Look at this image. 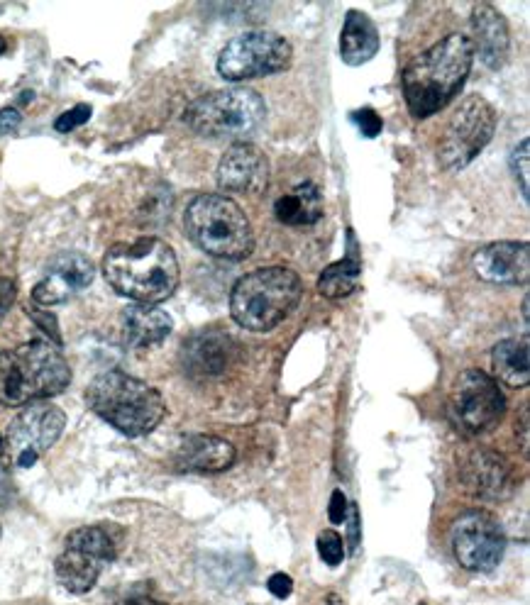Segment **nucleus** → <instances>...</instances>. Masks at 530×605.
Segmentation results:
<instances>
[{"label": "nucleus", "mask_w": 530, "mask_h": 605, "mask_svg": "<svg viewBox=\"0 0 530 605\" xmlns=\"http://www.w3.org/2000/svg\"><path fill=\"white\" fill-rule=\"evenodd\" d=\"M474 49L465 35H447L445 40L416 57L403 71V98L408 113L425 120L443 110L465 86L472 71Z\"/></svg>", "instance_id": "obj_1"}, {"label": "nucleus", "mask_w": 530, "mask_h": 605, "mask_svg": "<svg viewBox=\"0 0 530 605\" xmlns=\"http://www.w3.org/2000/svg\"><path fill=\"white\" fill-rule=\"evenodd\" d=\"M103 276L120 296L135 303L157 305L179 288V262L167 242L142 237L113 244L103 259Z\"/></svg>", "instance_id": "obj_2"}, {"label": "nucleus", "mask_w": 530, "mask_h": 605, "mask_svg": "<svg viewBox=\"0 0 530 605\" xmlns=\"http://www.w3.org/2000/svg\"><path fill=\"white\" fill-rule=\"evenodd\" d=\"M71 384V369L54 344L32 340L0 354V405L40 403Z\"/></svg>", "instance_id": "obj_3"}, {"label": "nucleus", "mask_w": 530, "mask_h": 605, "mask_svg": "<svg viewBox=\"0 0 530 605\" xmlns=\"http://www.w3.org/2000/svg\"><path fill=\"white\" fill-rule=\"evenodd\" d=\"M88 408L128 437L149 435L162 423L167 405L162 393L123 371L96 376L86 391Z\"/></svg>", "instance_id": "obj_4"}, {"label": "nucleus", "mask_w": 530, "mask_h": 605, "mask_svg": "<svg viewBox=\"0 0 530 605\" xmlns=\"http://www.w3.org/2000/svg\"><path fill=\"white\" fill-rule=\"evenodd\" d=\"M303 283L294 269L267 266L242 276L230 293V313L250 332H269L284 323L301 301Z\"/></svg>", "instance_id": "obj_5"}, {"label": "nucleus", "mask_w": 530, "mask_h": 605, "mask_svg": "<svg viewBox=\"0 0 530 605\" xmlns=\"http://www.w3.org/2000/svg\"><path fill=\"white\" fill-rule=\"evenodd\" d=\"M184 227L189 240L215 259L240 262L255 249V232L245 210L228 196L206 193L193 198L186 208Z\"/></svg>", "instance_id": "obj_6"}, {"label": "nucleus", "mask_w": 530, "mask_h": 605, "mask_svg": "<svg viewBox=\"0 0 530 605\" xmlns=\"http://www.w3.org/2000/svg\"><path fill=\"white\" fill-rule=\"evenodd\" d=\"M267 118V103L252 88H225L196 98L184 120L208 140H240L252 135Z\"/></svg>", "instance_id": "obj_7"}, {"label": "nucleus", "mask_w": 530, "mask_h": 605, "mask_svg": "<svg viewBox=\"0 0 530 605\" xmlns=\"http://www.w3.org/2000/svg\"><path fill=\"white\" fill-rule=\"evenodd\" d=\"M294 49L272 30H252L235 37L220 49L218 74L225 81H250L289 69Z\"/></svg>", "instance_id": "obj_8"}, {"label": "nucleus", "mask_w": 530, "mask_h": 605, "mask_svg": "<svg viewBox=\"0 0 530 605\" xmlns=\"http://www.w3.org/2000/svg\"><path fill=\"white\" fill-rule=\"evenodd\" d=\"M66 425V415L52 403H30L20 415H15L13 423L3 437V459L13 469H30L37 459L62 437Z\"/></svg>", "instance_id": "obj_9"}, {"label": "nucleus", "mask_w": 530, "mask_h": 605, "mask_svg": "<svg viewBox=\"0 0 530 605\" xmlns=\"http://www.w3.org/2000/svg\"><path fill=\"white\" fill-rule=\"evenodd\" d=\"M115 559V542L103 527H79L66 537L54 571L69 593H88Z\"/></svg>", "instance_id": "obj_10"}, {"label": "nucleus", "mask_w": 530, "mask_h": 605, "mask_svg": "<svg viewBox=\"0 0 530 605\" xmlns=\"http://www.w3.org/2000/svg\"><path fill=\"white\" fill-rule=\"evenodd\" d=\"M496 130V110L482 96H469L460 103L450 122L445 127L443 142H440V164L445 169L457 171L479 157L484 147L491 142Z\"/></svg>", "instance_id": "obj_11"}, {"label": "nucleus", "mask_w": 530, "mask_h": 605, "mask_svg": "<svg viewBox=\"0 0 530 605\" xmlns=\"http://www.w3.org/2000/svg\"><path fill=\"white\" fill-rule=\"evenodd\" d=\"M506 413V398L499 384L479 369L457 376L450 391V418L467 435H482L499 425Z\"/></svg>", "instance_id": "obj_12"}, {"label": "nucleus", "mask_w": 530, "mask_h": 605, "mask_svg": "<svg viewBox=\"0 0 530 605\" xmlns=\"http://www.w3.org/2000/svg\"><path fill=\"white\" fill-rule=\"evenodd\" d=\"M450 545L460 566L477 574H487L504 559L506 535L499 520L487 510H469L452 525Z\"/></svg>", "instance_id": "obj_13"}, {"label": "nucleus", "mask_w": 530, "mask_h": 605, "mask_svg": "<svg viewBox=\"0 0 530 605\" xmlns=\"http://www.w3.org/2000/svg\"><path fill=\"white\" fill-rule=\"evenodd\" d=\"M269 162L255 144L237 142L223 154L218 164V186L225 193L259 196L267 191Z\"/></svg>", "instance_id": "obj_14"}, {"label": "nucleus", "mask_w": 530, "mask_h": 605, "mask_svg": "<svg viewBox=\"0 0 530 605\" xmlns=\"http://www.w3.org/2000/svg\"><path fill=\"white\" fill-rule=\"evenodd\" d=\"M93 276H96V269H93V264L88 262L84 254H59L57 259L49 262L44 279L32 288V298H35L37 305H44V308L66 303L71 296H76V293L91 286Z\"/></svg>", "instance_id": "obj_15"}, {"label": "nucleus", "mask_w": 530, "mask_h": 605, "mask_svg": "<svg viewBox=\"0 0 530 605\" xmlns=\"http://www.w3.org/2000/svg\"><path fill=\"white\" fill-rule=\"evenodd\" d=\"M474 271L482 281L518 286L530 274V249L526 242H494L474 254Z\"/></svg>", "instance_id": "obj_16"}, {"label": "nucleus", "mask_w": 530, "mask_h": 605, "mask_svg": "<svg viewBox=\"0 0 530 605\" xmlns=\"http://www.w3.org/2000/svg\"><path fill=\"white\" fill-rule=\"evenodd\" d=\"M465 484L474 496L489 498V501H501L509 498L516 486L511 464L499 452H491L489 447L477 449L465 464Z\"/></svg>", "instance_id": "obj_17"}, {"label": "nucleus", "mask_w": 530, "mask_h": 605, "mask_svg": "<svg viewBox=\"0 0 530 605\" xmlns=\"http://www.w3.org/2000/svg\"><path fill=\"white\" fill-rule=\"evenodd\" d=\"M472 49H477L479 59L489 69H501L509 59L511 37L504 15L494 5H477L472 10Z\"/></svg>", "instance_id": "obj_18"}, {"label": "nucleus", "mask_w": 530, "mask_h": 605, "mask_svg": "<svg viewBox=\"0 0 530 605\" xmlns=\"http://www.w3.org/2000/svg\"><path fill=\"white\" fill-rule=\"evenodd\" d=\"M235 464V447L213 435H191L176 447L174 466L179 471L218 474Z\"/></svg>", "instance_id": "obj_19"}, {"label": "nucleus", "mask_w": 530, "mask_h": 605, "mask_svg": "<svg viewBox=\"0 0 530 605\" xmlns=\"http://www.w3.org/2000/svg\"><path fill=\"white\" fill-rule=\"evenodd\" d=\"M171 330H174V323L157 305L135 303L123 310V337L130 347H154V344L167 340Z\"/></svg>", "instance_id": "obj_20"}, {"label": "nucleus", "mask_w": 530, "mask_h": 605, "mask_svg": "<svg viewBox=\"0 0 530 605\" xmlns=\"http://www.w3.org/2000/svg\"><path fill=\"white\" fill-rule=\"evenodd\" d=\"M235 344L230 337L213 335V332H201L184 344V364L193 374L201 376H220L228 369L233 359Z\"/></svg>", "instance_id": "obj_21"}, {"label": "nucleus", "mask_w": 530, "mask_h": 605, "mask_svg": "<svg viewBox=\"0 0 530 605\" xmlns=\"http://www.w3.org/2000/svg\"><path fill=\"white\" fill-rule=\"evenodd\" d=\"M379 52V30L369 15L350 10L340 32V57L347 66H362Z\"/></svg>", "instance_id": "obj_22"}, {"label": "nucleus", "mask_w": 530, "mask_h": 605, "mask_svg": "<svg viewBox=\"0 0 530 605\" xmlns=\"http://www.w3.org/2000/svg\"><path fill=\"white\" fill-rule=\"evenodd\" d=\"M362 279V259L360 249H357L355 232L347 230V257H342L340 262L330 264L328 269H323L318 279V291L320 296L330 298V301H340V298L352 296V293L360 288Z\"/></svg>", "instance_id": "obj_23"}, {"label": "nucleus", "mask_w": 530, "mask_h": 605, "mask_svg": "<svg viewBox=\"0 0 530 605\" xmlns=\"http://www.w3.org/2000/svg\"><path fill=\"white\" fill-rule=\"evenodd\" d=\"M274 215L276 220L291 227L316 225L323 218V193L316 183H301L291 193L276 198Z\"/></svg>", "instance_id": "obj_24"}, {"label": "nucleus", "mask_w": 530, "mask_h": 605, "mask_svg": "<svg viewBox=\"0 0 530 605\" xmlns=\"http://www.w3.org/2000/svg\"><path fill=\"white\" fill-rule=\"evenodd\" d=\"M491 364H494V374L504 381L506 386L521 388L530 381V366H528V342L526 340H504L494 347L491 352Z\"/></svg>", "instance_id": "obj_25"}, {"label": "nucleus", "mask_w": 530, "mask_h": 605, "mask_svg": "<svg viewBox=\"0 0 530 605\" xmlns=\"http://www.w3.org/2000/svg\"><path fill=\"white\" fill-rule=\"evenodd\" d=\"M318 554L328 566H340L345 559V542L335 530H323L318 535Z\"/></svg>", "instance_id": "obj_26"}, {"label": "nucleus", "mask_w": 530, "mask_h": 605, "mask_svg": "<svg viewBox=\"0 0 530 605\" xmlns=\"http://www.w3.org/2000/svg\"><path fill=\"white\" fill-rule=\"evenodd\" d=\"M91 105L81 103V105H74L71 110H66V113H62L57 118V122H54V130L62 132V135H66V132H74L76 127L86 125L88 118H91Z\"/></svg>", "instance_id": "obj_27"}, {"label": "nucleus", "mask_w": 530, "mask_h": 605, "mask_svg": "<svg viewBox=\"0 0 530 605\" xmlns=\"http://www.w3.org/2000/svg\"><path fill=\"white\" fill-rule=\"evenodd\" d=\"M528 149H530V142L523 140L521 144L516 147V152H513L511 157V166H513V174H516V181H521V193L523 198L528 201V164H530V157H528Z\"/></svg>", "instance_id": "obj_28"}, {"label": "nucleus", "mask_w": 530, "mask_h": 605, "mask_svg": "<svg viewBox=\"0 0 530 605\" xmlns=\"http://www.w3.org/2000/svg\"><path fill=\"white\" fill-rule=\"evenodd\" d=\"M352 122L360 127V132L367 137V140H374V137H377L384 127L382 118H379V113L374 108L355 110V113H352Z\"/></svg>", "instance_id": "obj_29"}, {"label": "nucleus", "mask_w": 530, "mask_h": 605, "mask_svg": "<svg viewBox=\"0 0 530 605\" xmlns=\"http://www.w3.org/2000/svg\"><path fill=\"white\" fill-rule=\"evenodd\" d=\"M267 588L272 591V596L284 601V598H289L291 591H294V579H291L289 574H284V571H276L272 579H269Z\"/></svg>", "instance_id": "obj_30"}, {"label": "nucleus", "mask_w": 530, "mask_h": 605, "mask_svg": "<svg viewBox=\"0 0 530 605\" xmlns=\"http://www.w3.org/2000/svg\"><path fill=\"white\" fill-rule=\"evenodd\" d=\"M328 518H330V523L333 525H340V523H345L347 520V498H345V493L340 491H333V498H330V510H328Z\"/></svg>", "instance_id": "obj_31"}, {"label": "nucleus", "mask_w": 530, "mask_h": 605, "mask_svg": "<svg viewBox=\"0 0 530 605\" xmlns=\"http://www.w3.org/2000/svg\"><path fill=\"white\" fill-rule=\"evenodd\" d=\"M20 122H22V118H20V113L15 108L0 110V137L13 135V132L20 127Z\"/></svg>", "instance_id": "obj_32"}, {"label": "nucleus", "mask_w": 530, "mask_h": 605, "mask_svg": "<svg viewBox=\"0 0 530 605\" xmlns=\"http://www.w3.org/2000/svg\"><path fill=\"white\" fill-rule=\"evenodd\" d=\"M13 303H15V283L0 276V318L8 313Z\"/></svg>", "instance_id": "obj_33"}, {"label": "nucleus", "mask_w": 530, "mask_h": 605, "mask_svg": "<svg viewBox=\"0 0 530 605\" xmlns=\"http://www.w3.org/2000/svg\"><path fill=\"white\" fill-rule=\"evenodd\" d=\"M350 508V552H357L360 545V510L357 505H347Z\"/></svg>", "instance_id": "obj_34"}, {"label": "nucleus", "mask_w": 530, "mask_h": 605, "mask_svg": "<svg viewBox=\"0 0 530 605\" xmlns=\"http://www.w3.org/2000/svg\"><path fill=\"white\" fill-rule=\"evenodd\" d=\"M123 605H164V603L154 601V598H132V601H125Z\"/></svg>", "instance_id": "obj_35"}, {"label": "nucleus", "mask_w": 530, "mask_h": 605, "mask_svg": "<svg viewBox=\"0 0 530 605\" xmlns=\"http://www.w3.org/2000/svg\"><path fill=\"white\" fill-rule=\"evenodd\" d=\"M523 320H526V323H528V298H526V301H523Z\"/></svg>", "instance_id": "obj_36"}, {"label": "nucleus", "mask_w": 530, "mask_h": 605, "mask_svg": "<svg viewBox=\"0 0 530 605\" xmlns=\"http://www.w3.org/2000/svg\"><path fill=\"white\" fill-rule=\"evenodd\" d=\"M0 447H3V435H0Z\"/></svg>", "instance_id": "obj_37"}]
</instances>
